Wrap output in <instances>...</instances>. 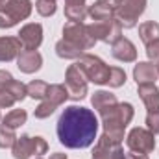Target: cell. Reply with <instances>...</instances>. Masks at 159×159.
I'll use <instances>...</instances> for the list:
<instances>
[{
  "label": "cell",
  "mask_w": 159,
  "mask_h": 159,
  "mask_svg": "<svg viewBox=\"0 0 159 159\" xmlns=\"http://www.w3.org/2000/svg\"><path fill=\"white\" fill-rule=\"evenodd\" d=\"M57 139L67 148H87L94 143L98 133L96 115L81 106L67 107L57 120Z\"/></svg>",
  "instance_id": "obj_1"
},
{
  "label": "cell",
  "mask_w": 159,
  "mask_h": 159,
  "mask_svg": "<svg viewBox=\"0 0 159 159\" xmlns=\"http://www.w3.org/2000/svg\"><path fill=\"white\" fill-rule=\"evenodd\" d=\"M119 6H120V0H96L93 6H89L87 15H89L93 20L111 19V17H115Z\"/></svg>",
  "instance_id": "obj_12"
},
{
  "label": "cell",
  "mask_w": 159,
  "mask_h": 159,
  "mask_svg": "<svg viewBox=\"0 0 159 159\" xmlns=\"http://www.w3.org/2000/svg\"><path fill=\"white\" fill-rule=\"evenodd\" d=\"M0 119H2V117H0Z\"/></svg>",
  "instance_id": "obj_40"
},
{
  "label": "cell",
  "mask_w": 159,
  "mask_h": 159,
  "mask_svg": "<svg viewBox=\"0 0 159 159\" xmlns=\"http://www.w3.org/2000/svg\"><path fill=\"white\" fill-rule=\"evenodd\" d=\"M144 9H146V0H120L115 17L120 20L122 28L129 30L137 26L139 17L144 13Z\"/></svg>",
  "instance_id": "obj_7"
},
{
  "label": "cell",
  "mask_w": 159,
  "mask_h": 159,
  "mask_svg": "<svg viewBox=\"0 0 159 159\" xmlns=\"http://www.w3.org/2000/svg\"><path fill=\"white\" fill-rule=\"evenodd\" d=\"M91 159H126L122 143L111 141L107 135H100L94 150H93V157Z\"/></svg>",
  "instance_id": "obj_10"
},
{
  "label": "cell",
  "mask_w": 159,
  "mask_h": 159,
  "mask_svg": "<svg viewBox=\"0 0 159 159\" xmlns=\"http://www.w3.org/2000/svg\"><path fill=\"white\" fill-rule=\"evenodd\" d=\"M35 159H43V157H35Z\"/></svg>",
  "instance_id": "obj_39"
},
{
  "label": "cell",
  "mask_w": 159,
  "mask_h": 159,
  "mask_svg": "<svg viewBox=\"0 0 159 159\" xmlns=\"http://www.w3.org/2000/svg\"><path fill=\"white\" fill-rule=\"evenodd\" d=\"M28 89V96H32L34 100H43L46 96V91H48V83L43 81V80H34L26 85Z\"/></svg>",
  "instance_id": "obj_25"
},
{
  "label": "cell",
  "mask_w": 159,
  "mask_h": 159,
  "mask_svg": "<svg viewBox=\"0 0 159 159\" xmlns=\"http://www.w3.org/2000/svg\"><path fill=\"white\" fill-rule=\"evenodd\" d=\"M56 54H57L59 57H63V59H78V57H81L85 52L80 50L78 46L67 43L65 39H61V41L56 43Z\"/></svg>",
  "instance_id": "obj_22"
},
{
  "label": "cell",
  "mask_w": 159,
  "mask_h": 159,
  "mask_svg": "<svg viewBox=\"0 0 159 159\" xmlns=\"http://www.w3.org/2000/svg\"><path fill=\"white\" fill-rule=\"evenodd\" d=\"M50 159H67V156H65V154H59V152H57V154H52V156H50Z\"/></svg>",
  "instance_id": "obj_36"
},
{
  "label": "cell",
  "mask_w": 159,
  "mask_h": 159,
  "mask_svg": "<svg viewBox=\"0 0 159 159\" xmlns=\"http://www.w3.org/2000/svg\"><path fill=\"white\" fill-rule=\"evenodd\" d=\"M63 39L67 43H70V44H74V46H78L80 50H83V52L91 50L94 46V43H96V39L89 34L87 24L72 22V20H69L63 26Z\"/></svg>",
  "instance_id": "obj_6"
},
{
  "label": "cell",
  "mask_w": 159,
  "mask_h": 159,
  "mask_svg": "<svg viewBox=\"0 0 159 159\" xmlns=\"http://www.w3.org/2000/svg\"><path fill=\"white\" fill-rule=\"evenodd\" d=\"M91 104H93V107L98 113H102L107 107H111V106L117 104V96L113 93H109V91H96L93 94V98H91Z\"/></svg>",
  "instance_id": "obj_21"
},
{
  "label": "cell",
  "mask_w": 159,
  "mask_h": 159,
  "mask_svg": "<svg viewBox=\"0 0 159 159\" xmlns=\"http://www.w3.org/2000/svg\"><path fill=\"white\" fill-rule=\"evenodd\" d=\"M133 113H135L133 106L128 102H120V104L117 102L115 106L102 111L100 117H102V126H104V135H107L115 143H122L124 131L133 119Z\"/></svg>",
  "instance_id": "obj_2"
},
{
  "label": "cell",
  "mask_w": 159,
  "mask_h": 159,
  "mask_svg": "<svg viewBox=\"0 0 159 159\" xmlns=\"http://www.w3.org/2000/svg\"><path fill=\"white\" fill-rule=\"evenodd\" d=\"M139 35L144 44H150L154 41H159V24L154 20H146L139 26Z\"/></svg>",
  "instance_id": "obj_23"
},
{
  "label": "cell",
  "mask_w": 159,
  "mask_h": 159,
  "mask_svg": "<svg viewBox=\"0 0 159 159\" xmlns=\"http://www.w3.org/2000/svg\"><path fill=\"white\" fill-rule=\"evenodd\" d=\"M19 41L22 44V50H37L43 43V26L39 22L24 24L19 32Z\"/></svg>",
  "instance_id": "obj_11"
},
{
  "label": "cell",
  "mask_w": 159,
  "mask_h": 159,
  "mask_svg": "<svg viewBox=\"0 0 159 159\" xmlns=\"http://www.w3.org/2000/svg\"><path fill=\"white\" fill-rule=\"evenodd\" d=\"M126 83V72L120 69V67H111L109 69V80H107V85L117 89V87H122Z\"/></svg>",
  "instance_id": "obj_27"
},
{
  "label": "cell",
  "mask_w": 159,
  "mask_h": 159,
  "mask_svg": "<svg viewBox=\"0 0 159 159\" xmlns=\"http://www.w3.org/2000/svg\"><path fill=\"white\" fill-rule=\"evenodd\" d=\"M78 65L81 69V72L85 74L87 81H93L96 85H107V80H109V69L98 56H93V54H83L81 57H78Z\"/></svg>",
  "instance_id": "obj_3"
},
{
  "label": "cell",
  "mask_w": 159,
  "mask_h": 159,
  "mask_svg": "<svg viewBox=\"0 0 159 159\" xmlns=\"http://www.w3.org/2000/svg\"><path fill=\"white\" fill-rule=\"evenodd\" d=\"M65 87L69 91V98H72V100H81L87 96V91H89L87 78L76 63L70 65L65 72Z\"/></svg>",
  "instance_id": "obj_8"
},
{
  "label": "cell",
  "mask_w": 159,
  "mask_h": 159,
  "mask_svg": "<svg viewBox=\"0 0 159 159\" xmlns=\"http://www.w3.org/2000/svg\"><path fill=\"white\" fill-rule=\"evenodd\" d=\"M126 159H148V154H144V152H137V150H128Z\"/></svg>",
  "instance_id": "obj_35"
},
{
  "label": "cell",
  "mask_w": 159,
  "mask_h": 159,
  "mask_svg": "<svg viewBox=\"0 0 159 159\" xmlns=\"http://www.w3.org/2000/svg\"><path fill=\"white\" fill-rule=\"evenodd\" d=\"M146 129L152 131L154 135H159V111L146 115Z\"/></svg>",
  "instance_id": "obj_29"
},
{
  "label": "cell",
  "mask_w": 159,
  "mask_h": 159,
  "mask_svg": "<svg viewBox=\"0 0 159 159\" xmlns=\"http://www.w3.org/2000/svg\"><path fill=\"white\" fill-rule=\"evenodd\" d=\"M43 65V56L37 50H20L17 56V67L24 74H34L37 72Z\"/></svg>",
  "instance_id": "obj_13"
},
{
  "label": "cell",
  "mask_w": 159,
  "mask_h": 159,
  "mask_svg": "<svg viewBox=\"0 0 159 159\" xmlns=\"http://www.w3.org/2000/svg\"><path fill=\"white\" fill-rule=\"evenodd\" d=\"M6 2H7V0H0V7H2V6H6Z\"/></svg>",
  "instance_id": "obj_37"
},
{
  "label": "cell",
  "mask_w": 159,
  "mask_h": 159,
  "mask_svg": "<svg viewBox=\"0 0 159 159\" xmlns=\"http://www.w3.org/2000/svg\"><path fill=\"white\" fill-rule=\"evenodd\" d=\"M46 152H48V144H46V141H44L43 137H34V156L41 157V156L46 154Z\"/></svg>",
  "instance_id": "obj_30"
},
{
  "label": "cell",
  "mask_w": 159,
  "mask_h": 159,
  "mask_svg": "<svg viewBox=\"0 0 159 159\" xmlns=\"http://www.w3.org/2000/svg\"><path fill=\"white\" fill-rule=\"evenodd\" d=\"M126 144L129 150L150 154L156 148V135L152 131H148L146 128H133L126 137Z\"/></svg>",
  "instance_id": "obj_9"
},
{
  "label": "cell",
  "mask_w": 159,
  "mask_h": 159,
  "mask_svg": "<svg viewBox=\"0 0 159 159\" xmlns=\"http://www.w3.org/2000/svg\"><path fill=\"white\" fill-rule=\"evenodd\" d=\"M87 30L96 41H102L107 44H113L115 41L122 37V24L117 17L104 19V20H93L91 24H87Z\"/></svg>",
  "instance_id": "obj_5"
},
{
  "label": "cell",
  "mask_w": 159,
  "mask_h": 159,
  "mask_svg": "<svg viewBox=\"0 0 159 159\" xmlns=\"http://www.w3.org/2000/svg\"><path fill=\"white\" fill-rule=\"evenodd\" d=\"M133 80L137 81V85L156 83V80H159L156 63H152V61H141V63H137L135 69H133Z\"/></svg>",
  "instance_id": "obj_16"
},
{
  "label": "cell",
  "mask_w": 159,
  "mask_h": 159,
  "mask_svg": "<svg viewBox=\"0 0 159 159\" xmlns=\"http://www.w3.org/2000/svg\"><path fill=\"white\" fill-rule=\"evenodd\" d=\"M146 56L152 63H157L159 61V41H154L150 44H146Z\"/></svg>",
  "instance_id": "obj_32"
},
{
  "label": "cell",
  "mask_w": 159,
  "mask_h": 159,
  "mask_svg": "<svg viewBox=\"0 0 159 159\" xmlns=\"http://www.w3.org/2000/svg\"><path fill=\"white\" fill-rule=\"evenodd\" d=\"M137 87H139V96L144 102L148 113L159 111V89L156 87V83H143Z\"/></svg>",
  "instance_id": "obj_17"
},
{
  "label": "cell",
  "mask_w": 159,
  "mask_h": 159,
  "mask_svg": "<svg viewBox=\"0 0 159 159\" xmlns=\"http://www.w3.org/2000/svg\"><path fill=\"white\" fill-rule=\"evenodd\" d=\"M156 69H157V76H159V61L156 63Z\"/></svg>",
  "instance_id": "obj_38"
},
{
  "label": "cell",
  "mask_w": 159,
  "mask_h": 159,
  "mask_svg": "<svg viewBox=\"0 0 159 159\" xmlns=\"http://www.w3.org/2000/svg\"><path fill=\"white\" fill-rule=\"evenodd\" d=\"M87 0H65V17L72 22H83L87 15Z\"/></svg>",
  "instance_id": "obj_19"
},
{
  "label": "cell",
  "mask_w": 159,
  "mask_h": 159,
  "mask_svg": "<svg viewBox=\"0 0 159 159\" xmlns=\"http://www.w3.org/2000/svg\"><path fill=\"white\" fill-rule=\"evenodd\" d=\"M22 44L19 37H0V61H13L20 54Z\"/></svg>",
  "instance_id": "obj_18"
},
{
  "label": "cell",
  "mask_w": 159,
  "mask_h": 159,
  "mask_svg": "<svg viewBox=\"0 0 159 159\" xmlns=\"http://www.w3.org/2000/svg\"><path fill=\"white\" fill-rule=\"evenodd\" d=\"M2 9H4L15 22H20V20H26V19L32 15L34 4H32L30 0H7L6 6H2Z\"/></svg>",
  "instance_id": "obj_14"
},
{
  "label": "cell",
  "mask_w": 159,
  "mask_h": 159,
  "mask_svg": "<svg viewBox=\"0 0 159 159\" xmlns=\"http://www.w3.org/2000/svg\"><path fill=\"white\" fill-rule=\"evenodd\" d=\"M69 100V91L65 85L61 83H52L48 85V91H46V96L41 100V104L35 107L34 115L35 119H48L61 104H65Z\"/></svg>",
  "instance_id": "obj_4"
},
{
  "label": "cell",
  "mask_w": 159,
  "mask_h": 159,
  "mask_svg": "<svg viewBox=\"0 0 159 159\" xmlns=\"http://www.w3.org/2000/svg\"><path fill=\"white\" fill-rule=\"evenodd\" d=\"M111 54L115 59L124 61V63H133L137 59V48L135 44L126 37H120L119 41H115L111 44Z\"/></svg>",
  "instance_id": "obj_15"
},
{
  "label": "cell",
  "mask_w": 159,
  "mask_h": 159,
  "mask_svg": "<svg viewBox=\"0 0 159 159\" xmlns=\"http://www.w3.org/2000/svg\"><path fill=\"white\" fill-rule=\"evenodd\" d=\"M15 96L9 93V91H6V89H0V107H13L15 106Z\"/></svg>",
  "instance_id": "obj_31"
},
{
  "label": "cell",
  "mask_w": 159,
  "mask_h": 159,
  "mask_svg": "<svg viewBox=\"0 0 159 159\" xmlns=\"http://www.w3.org/2000/svg\"><path fill=\"white\" fill-rule=\"evenodd\" d=\"M26 119H28V113L24 109H13V111H9L2 119V124L7 126V128H11V129H17V128H20L26 122Z\"/></svg>",
  "instance_id": "obj_24"
},
{
  "label": "cell",
  "mask_w": 159,
  "mask_h": 159,
  "mask_svg": "<svg viewBox=\"0 0 159 159\" xmlns=\"http://www.w3.org/2000/svg\"><path fill=\"white\" fill-rule=\"evenodd\" d=\"M13 157L15 159H28L34 156V137L30 135H20L17 137L15 144L11 146Z\"/></svg>",
  "instance_id": "obj_20"
},
{
  "label": "cell",
  "mask_w": 159,
  "mask_h": 159,
  "mask_svg": "<svg viewBox=\"0 0 159 159\" xmlns=\"http://www.w3.org/2000/svg\"><path fill=\"white\" fill-rule=\"evenodd\" d=\"M13 81H15V78L7 70H0V89H7Z\"/></svg>",
  "instance_id": "obj_34"
},
{
  "label": "cell",
  "mask_w": 159,
  "mask_h": 159,
  "mask_svg": "<svg viewBox=\"0 0 159 159\" xmlns=\"http://www.w3.org/2000/svg\"><path fill=\"white\" fill-rule=\"evenodd\" d=\"M17 141V135H15V129L0 124V148H11Z\"/></svg>",
  "instance_id": "obj_26"
},
{
  "label": "cell",
  "mask_w": 159,
  "mask_h": 159,
  "mask_svg": "<svg viewBox=\"0 0 159 159\" xmlns=\"http://www.w3.org/2000/svg\"><path fill=\"white\" fill-rule=\"evenodd\" d=\"M15 24H17V22H15L7 13L2 9V7H0V28H4V30H6V28H13Z\"/></svg>",
  "instance_id": "obj_33"
},
{
  "label": "cell",
  "mask_w": 159,
  "mask_h": 159,
  "mask_svg": "<svg viewBox=\"0 0 159 159\" xmlns=\"http://www.w3.org/2000/svg\"><path fill=\"white\" fill-rule=\"evenodd\" d=\"M35 9L41 17H52L57 9L56 0H37L35 2Z\"/></svg>",
  "instance_id": "obj_28"
}]
</instances>
